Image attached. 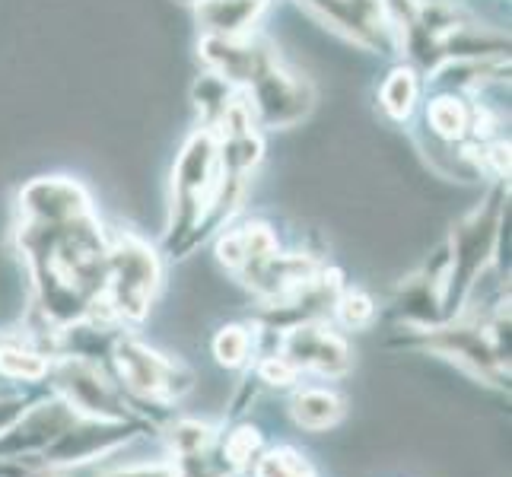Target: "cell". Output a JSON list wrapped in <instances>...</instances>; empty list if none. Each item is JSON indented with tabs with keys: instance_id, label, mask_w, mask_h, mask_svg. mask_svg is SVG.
Instances as JSON below:
<instances>
[{
	"instance_id": "1",
	"label": "cell",
	"mask_w": 512,
	"mask_h": 477,
	"mask_svg": "<svg viewBox=\"0 0 512 477\" xmlns=\"http://www.w3.org/2000/svg\"><path fill=\"white\" fill-rule=\"evenodd\" d=\"M16 249L48 334L99 322L109 236L93 198L70 175H39L16 194Z\"/></svg>"
},
{
	"instance_id": "2",
	"label": "cell",
	"mask_w": 512,
	"mask_h": 477,
	"mask_svg": "<svg viewBox=\"0 0 512 477\" xmlns=\"http://www.w3.org/2000/svg\"><path fill=\"white\" fill-rule=\"evenodd\" d=\"M198 58L204 70L217 74L249 99L261 131H287L306 121L315 109V83L293 70L277 48L255 29L239 39L201 35Z\"/></svg>"
},
{
	"instance_id": "3",
	"label": "cell",
	"mask_w": 512,
	"mask_h": 477,
	"mask_svg": "<svg viewBox=\"0 0 512 477\" xmlns=\"http://www.w3.org/2000/svg\"><path fill=\"white\" fill-rule=\"evenodd\" d=\"M395 29L398 55L423 80L455 61H484L509 55V35L487 29L458 10L452 0H382Z\"/></svg>"
},
{
	"instance_id": "4",
	"label": "cell",
	"mask_w": 512,
	"mask_h": 477,
	"mask_svg": "<svg viewBox=\"0 0 512 477\" xmlns=\"http://www.w3.org/2000/svg\"><path fill=\"white\" fill-rule=\"evenodd\" d=\"M506 204H509V182H493L484 204L474 207L462 223H455L449 242L436 252L439 258L430 264V277L436 290V325L462 315L474 284L481 280L500 245Z\"/></svg>"
},
{
	"instance_id": "5",
	"label": "cell",
	"mask_w": 512,
	"mask_h": 477,
	"mask_svg": "<svg viewBox=\"0 0 512 477\" xmlns=\"http://www.w3.org/2000/svg\"><path fill=\"white\" fill-rule=\"evenodd\" d=\"M217 198H220V147L217 134L198 128L172 166L169 185V226L163 249L172 258H185L204 239L217 236Z\"/></svg>"
},
{
	"instance_id": "6",
	"label": "cell",
	"mask_w": 512,
	"mask_h": 477,
	"mask_svg": "<svg viewBox=\"0 0 512 477\" xmlns=\"http://www.w3.org/2000/svg\"><path fill=\"white\" fill-rule=\"evenodd\" d=\"M160 280V255L140 236H134L131 229H118L109 239L105 287L99 299L96 325H140L153 306Z\"/></svg>"
},
{
	"instance_id": "7",
	"label": "cell",
	"mask_w": 512,
	"mask_h": 477,
	"mask_svg": "<svg viewBox=\"0 0 512 477\" xmlns=\"http://www.w3.org/2000/svg\"><path fill=\"white\" fill-rule=\"evenodd\" d=\"M506 325H509V309L497 312L493 322H481V318H462L455 315L449 322L427 325V328H408L414 338H398L404 347H420L439 353V357L455 360L484 382L506 385L509 379V350H506Z\"/></svg>"
},
{
	"instance_id": "8",
	"label": "cell",
	"mask_w": 512,
	"mask_h": 477,
	"mask_svg": "<svg viewBox=\"0 0 512 477\" xmlns=\"http://www.w3.org/2000/svg\"><path fill=\"white\" fill-rule=\"evenodd\" d=\"M45 379H51L55 395L64 398L77 417L147 423L144 417H137V411H131L125 388H118V382H112L105 369L83 353H67V357L51 360Z\"/></svg>"
},
{
	"instance_id": "9",
	"label": "cell",
	"mask_w": 512,
	"mask_h": 477,
	"mask_svg": "<svg viewBox=\"0 0 512 477\" xmlns=\"http://www.w3.org/2000/svg\"><path fill=\"white\" fill-rule=\"evenodd\" d=\"M112 363L121 379V388H128L131 395L156 404L179 401L194 382V376L179 360L163 357V353H156L153 347H147L144 341H137L134 334L125 331L112 338Z\"/></svg>"
},
{
	"instance_id": "10",
	"label": "cell",
	"mask_w": 512,
	"mask_h": 477,
	"mask_svg": "<svg viewBox=\"0 0 512 477\" xmlns=\"http://www.w3.org/2000/svg\"><path fill=\"white\" fill-rule=\"evenodd\" d=\"M296 4L350 45L373 55H398V39L382 0H296Z\"/></svg>"
},
{
	"instance_id": "11",
	"label": "cell",
	"mask_w": 512,
	"mask_h": 477,
	"mask_svg": "<svg viewBox=\"0 0 512 477\" xmlns=\"http://www.w3.org/2000/svg\"><path fill=\"white\" fill-rule=\"evenodd\" d=\"M280 357L296 373H319L338 379L350 369V347L325 318H309L280 331Z\"/></svg>"
},
{
	"instance_id": "12",
	"label": "cell",
	"mask_w": 512,
	"mask_h": 477,
	"mask_svg": "<svg viewBox=\"0 0 512 477\" xmlns=\"http://www.w3.org/2000/svg\"><path fill=\"white\" fill-rule=\"evenodd\" d=\"M150 423H125V420H96V417H74V423L45 449L48 465L55 468H77L115 452L118 446L131 443L137 433H147Z\"/></svg>"
},
{
	"instance_id": "13",
	"label": "cell",
	"mask_w": 512,
	"mask_h": 477,
	"mask_svg": "<svg viewBox=\"0 0 512 477\" xmlns=\"http://www.w3.org/2000/svg\"><path fill=\"white\" fill-rule=\"evenodd\" d=\"M74 417L77 414L70 411V404L58 395L32 401L29 408L0 433V458H4V462H20V458H29L32 452H45L70 423H74Z\"/></svg>"
},
{
	"instance_id": "14",
	"label": "cell",
	"mask_w": 512,
	"mask_h": 477,
	"mask_svg": "<svg viewBox=\"0 0 512 477\" xmlns=\"http://www.w3.org/2000/svg\"><path fill=\"white\" fill-rule=\"evenodd\" d=\"M280 252L277 236L268 223H245L223 229L217 236V261L229 274H236L245 287L261 274V268Z\"/></svg>"
},
{
	"instance_id": "15",
	"label": "cell",
	"mask_w": 512,
	"mask_h": 477,
	"mask_svg": "<svg viewBox=\"0 0 512 477\" xmlns=\"http://www.w3.org/2000/svg\"><path fill=\"white\" fill-rule=\"evenodd\" d=\"M268 4L271 0H204V4L194 7V16H198L201 35L239 39V35L255 32Z\"/></svg>"
},
{
	"instance_id": "16",
	"label": "cell",
	"mask_w": 512,
	"mask_h": 477,
	"mask_svg": "<svg viewBox=\"0 0 512 477\" xmlns=\"http://www.w3.org/2000/svg\"><path fill=\"white\" fill-rule=\"evenodd\" d=\"M420 96H423V77L408 61H401L388 70L379 86V109L392 118L395 125H408L420 105Z\"/></svg>"
},
{
	"instance_id": "17",
	"label": "cell",
	"mask_w": 512,
	"mask_h": 477,
	"mask_svg": "<svg viewBox=\"0 0 512 477\" xmlns=\"http://www.w3.org/2000/svg\"><path fill=\"white\" fill-rule=\"evenodd\" d=\"M290 414L303 430H328L344 417V401L328 388H303L290 401Z\"/></svg>"
},
{
	"instance_id": "18",
	"label": "cell",
	"mask_w": 512,
	"mask_h": 477,
	"mask_svg": "<svg viewBox=\"0 0 512 477\" xmlns=\"http://www.w3.org/2000/svg\"><path fill=\"white\" fill-rule=\"evenodd\" d=\"M51 353L32 341H4L0 344V376L13 382H42L48 376Z\"/></svg>"
},
{
	"instance_id": "19",
	"label": "cell",
	"mask_w": 512,
	"mask_h": 477,
	"mask_svg": "<svg viewBox=\"0 0 512 477\" xmlns=\"http://www.w3.org/2000/svg\"><path fill=\"white\" fill-rule=\"evenodd\" d=\"M252 350H255V334L245 325H226L214 338V357L226 369H242L252 360Z\"/></svg>"
},
{
	"instance_id": "20",
	"label": "cell",
	"mask_w": 512,
	"mask_h": 477,
	"mask_svg": "<svg viewBox=\"0 0 512 477\" xmlns=\"http://www.w3.org/2000/svg\"><path fill=\"white\" fill-rule=\"evenodd\" d=\"M214 443H217L214 427H207V423H198V420H182L169 430V446L175 458L201 455L207 449H214Z\"/></svg>"
},
{
	"instance_id": "21",
	"label": "cell",
	"mask_w": 512,
	"mask_h": 477,
	"mask_svg": "<svg viewBox=\"0 0 512 477\" xmlns=\"http://www.w3.org/2000/svg\"><path fill=\"white\" fill-rule=\"evenodd\" d=\"M344 328L350 331H360V328H369L376 322V303L369 299L363 290H347L338 296V303H334V312H331Z\"/></svg>"
},
{
	"instance_id": "22",
	"label": "cell",
	"mask_w": 512,
	"mask_h": 477,
	"mask_svg": "<svg viewBox=\"0 0 512 477\" xmlns=\"http://www.w3.org/2000/svg\"><path fill=\"white\" fill-rule=\"evenodd\" d=\"M255 477H315V471L299 452L274 449L255 462Z\"/></svg>"
},
{
	"instance_id": "23",
	"label": "cell",
	"mask_w": 512,
	"mask_h": 477,
	"mask_svg": "<svg viewBox=\"0 0 512 477\" xmlns=\"http://www.w3.org/2000/svg\"><path fill=\"white\" fill-rule=\"evenodd\" d=\"M258 443H261V439H258V433L252 427H239V430H233L226 436V443H223L220 452L233 468H245L252 462V455L258 452Z\"/></svg>"
},
{
	"instance_id": "24",
	"label": "cell",
	"mask_w": 512,
	"mask_h": 477,
	"mask_svg": "<svg viewBox=\"0 0 512 477\" xmlns=\"http://www.w3.org/2000/svg\"><path fill=\"white\" fill-rule=\"evenodd\" d=\"M258 379L268 382V385H277V388H287L299 379V373L284 357H280V353H271V357H264L258 363Z\"/></svg>"
},
{
	"instance_id": "25",
	"label": "cell",
	"mask_w": 512,
	"mask_h": 477,
	"mask_svg": "<svg viewBox=\"0 0 512 477\" xmlns=\"http://www.w3.org/2000/svg\"><path fill=\"white\" fill-rule=\"evenodd\" d=\"M29 408V401L23 395H10V398H0V433H4L10 423L20 417Z\"/></svg>"
},
{
	"instance_id": "26",
	"label": "cell",
	"mask_w": 512,
	"mask_h": 477,
	"mask_svg": "<svg viewBox=\"0 0 512 477\" xmlns=\"http://www.w3.org/2000/svg\"><path fill=\"white\" fill-rule=\"evenodd\" d=\"M102 477H175L172 465H140V468H125V471H112Z\"/></svg>"
},
{
	"instance_id": "27",
	"label": "cell",
	"mask_w": 512,
	"mask_h": 477,
	"mask_svg": "<svg viewBox=\"0 0 512 477\" xmlns=\"http://www.w3.org/2000/svg\"><path fill=\"white\" fill-rule=\"evenodd\" d=\"M29 471L23 468V465H16V462H4L0 458V477H26Z\"/></svg>"
},
{
	"instance_id": "28",
	"label": "cell",
	"mask_w": 512,
	"mask_h": 477,
	"mask_svg": "<svg viewBox=\"0 0 512 477\" xmlns=\"http://www.w3.org/2000/svg\"><path fill=\"white\" fill-rule=\"evenodd\" d=\"M175 4H185V7H198V4H204V0H175Z\"/></svg>"
}]
</instances>
